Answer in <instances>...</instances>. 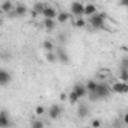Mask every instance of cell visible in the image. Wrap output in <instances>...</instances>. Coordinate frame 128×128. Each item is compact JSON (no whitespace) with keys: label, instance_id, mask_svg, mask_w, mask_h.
I'll list each match as a JSON object with an SVG mask.
<instances>
[{"label":"cell","instance_id":"1","mask_svg":"<svg viewBox=\"0 0 128 128\" xmlns=\"http://www.w3.org/2000/svg\"><path fill=\"white\" fill-rule=\"evenodd\" d=\"M106 18H107V15H106V14H102V12H96L95 15L89 17V20H88V21H89V24L92 26V29L100 30V29H104Z\"/></svg>","mask_w":128,"mask_h":128},{"label":"cell","instance_id":"2","mask_svg":"<svg viewBox=\"0 0 128 128\" xmlns=\"http://www.w3.org/2000/svg\"><path fill=\"white\" fill-rule=\"evenodd\" d=\"M96 95L100 96V100H104L107 98L110 94H112V86L106 82H98V86H96Z\"/></svg>","mask_w":128,"mask_h":128},{"label":"cell","instance_id":"3","mask_svg":"<svg viewBox=\"0 0 128 128\" xmlns=\"http://www.w3.org/2000/svg\"><path fill=\"white\" fill-rule=\"evenodd\" d=\"M71 14L74 17H83L84 15V5L82 2H72L71 3Z\"/></svg>","mask_w":128,"mask_h":128},{"label":"cell","instance_id":"4","mask_svg":"<svg viewBox=\"0 0 128 128\" xmlns=\"http://www.w3.org/2000/svg\"><path fill=\"white\" fill-rule=\"evenodd\" d=\"M112 92H114V94H128V83H125L122 80L113 83L112 84Z\"/></svg>","mask_w":128,"mask_h":128},{"label":"cell","instance_id":"5","mask_svg":"<svg viewBox=\"0 0 128 128\" xmlns=\"http://www.w3.org/2000/svg\"><path fill=\"white\" fill-rule=\"evenodd\" d=\"M48 116H50V119H53V120H56V119H59L60 118V114H62V107L60 106H57V104H53L50 108H48Z\"/></svg>","mask_w":128,"mask_h":128},{"label":"cell","instance_id":"6","mask_svg":"<svg viewBox=\"0 0 128 128\" xmlns=\"http://www.w3.org/2000/svg\"><path fill=\"white\" fill-rule=\"evenodd\" d=\"M72 90L80 96V100H82V98H84V96H88V94H89V90H88L86 84H82V83H77V84L72 88Z\"/></svg>","mask_w":128,"mask_h":128},{"label":"cell","instance_id":"7","mask_svg":"<svg viewBox=\"0 0 128 128\" xmlns=\"http://www.w3.org/2000/svg\"><path fill=\"white\" fill-rule=\"evenodd\" d=\"M11 125H12V122L9 120L8 112L2 110V112H0V128H9Z\"/></svg>","mask_w":128,"mask_h":128},{"label":"cell","instance_id":"8","mask_svg":"<svg viewBox=\"0 0 128 128\" xmlns=\"http://www.w3.org/2000/svg\"><path fill=\"white\" fill-rule=\"evenodd\" d=\"M57 14H59V12H56V9L51 8V6H48V5H45V8H44V11H42V17H44V18H51V20H54V18H57Z\"/></svg>","mask_w":128,"mask_h":128},{"label":"cell","instance_id":"9","mask_svg":"<svg viewBox=\"0 0 128 128\" xmlns=\"http://www.w3.org/2000/svg\"><path fill=\"white\" fill-rule=\"evenodd\" d=\"M11 80H12V76H11L6 70H2V71H0V84H2V86L9 84Z\"/></svg>","mask_w":128,"mask_h":128},{"label":"cell","instance_id":"10","mask_svg":"<svg viewBox=\"0 0 128 128\" xmlns=\"http://www.w3.org/2000/svg\"><path fill=\"white\" fill-rule=\"evenodd\" d=\"M44 8H45V3H42V2H36V3L33 5V8H32V15H33V17H36V15H42Z\"/></svg>","mask_w":128,"mask_h":128},{"label":"cell","instance_id":"11","mask_svg":"<svg viewBox=\"0 0 128 128\" xmlns=\"http://www.w3.org/2000/svg\"><path fill=\"white\" fill-rule=\"evenodd\" d=\"M56 54H57V60H60L62 63H68L70 62V57H68V53L65 51V48H59Z\"/></svg>","mask_w":128,"mask_h":128},{"label":"cell","instance_id":"12","mask_svg":"<svg viewBox=\"0 0 128 128\" xmlns=\"http://www.w3.org/2000/svg\"><path fill=\"white\" fill-rule=\"evenodd\" d=\"M15 9V5L11 2V0H5V2L2 3V12L3 14H9Z\"/></svg>","mask_w":128,"mask_h":128},{"label":"cell","instance_id":"13","mask_svg":"<svg viewBox=\"0 0 128 128\" xmlns=\"http://www.w3.org/2000/svg\"><path fill=\"white\" fill-rule=\"evenodd\" d=\"M98 11H96V6L94 5V3H86L84 5V15L86 17H92V15H95Z\"/></svg>","mask_w":128,"mask_h":128},{"label":"cell","instance_id":"14","mask_svg":"<svg viewBox=\"0 0 128 128\" xmlns=\"http://www.w3.org/2000/svg\"><path fill=\"white\" fill-rule=\"evenodd\" d=\"M77 116L78 118H86V116H89V107L86 106V104H80L78 106V110H77Z\"/></svg>","mask_w":128,"mask_h":128},{"label":"cell","instance_id":"15","mask_svg":"<svg viewBox=\"0 0 128 128\" xmlns=\"http://www.w3.org/2000/svg\"><path fill=\"white\" fill-rule=\"evenodd\" d=\"M15 14H17V17H24L26 15V12H27V6L26 5H23V3H18V5H15Z\"/></svg>","mask_w":128,"mask_h":128},{"label":"cell","instance_id":"16","mask_svg":"<svg viewBox=\"0 0 128 128\" xmlns=\"http://www.w3.org/2000/svg\"><path fill=\"white\" fill-rule=\"evenodd\" d=\"M71 12H65V11H62V12H59L57 14V20H59V23H66V21H70L71 20Z\"/></svg>","mask_w":128,"mask_h":128},{"label":"cell","instance_id":"17","mask_svg":"<svg viewBox=\"0 0 128 128\" xmlns=\"http://www.w3.org/2000/svg\"><path fill=\"white\" fill-rule=\"evenodd\" d=\"M44 27L47 32H53L54 27H56V21L51 20V18H44Z\"/></svg>","mask_w":128,"mask_h":128},{"label":"cell","instance_id":"18","mask_svg":"<svg viewBox=\"0 0 128 128\" xmlns=\"http://www.w3.org/2000/svg\"><path fill=\"white\" fill-rule=\"evenodd\" d=\"M72 24H74L76 27L82 29V27H84V26H86V20H84L83 17H77L76 20H72Z\"/></svg>","mask_w":128,"mask_h":128},{"label":"cell","instance_id":"19","mask_svg":"<svg viewBox=\"0 0 128 128\" xmlns=\"http://www.w3.org/2000/svg\"><path fill=\"white\" fill-rule=\"evenodd\" d=\"M96 77H98L100 80H108V77H110V71H108V70H101V71L96 72Z\"/></svg>","mask_w":128,"mask_h":128},{"label":"cell","instance_id":"20","mask_svg":"<svg viewBox=\"0 0 128 128\" xmlns=\"http://www.w3.org/2000/svg\"><path fill=\"white\" fill-rule=\"evenodd\" d=\"M96 86H98V82H96V80H89V82L86 83V88H88L89 92H95V90H96Z\"/></svg>","mask_w":128,"mask_h":128},{"label":"cell","instance_id":"21","mask_svg":"<svg viewBox=\"0 0 128 128\" xmlns=\"http://www.w3.org/2000/svg\"><path fill=\"white\" fill-rule=\"evenodd\" d=\"M68 100H70V102H71V104H77V102L80 101V96H78V95H77L74 90H71V92H70V96H68Z\"/></svg>","mask_w":128,"mask_h":128},{"label":"cell","instance_id":"22","mask_svg":"<svg viewBox=\"0 0 128 128\" xmlns=\"http://www.w3.org/2000/svg\"><path fill=\"white\" fill-rule=\"evenodd\" d=\"M119 70L128 71V56H125V57L120 59V62H119Z\"/></svg>","mask_w":128,"mask_h":128},{"label":"cell","instance_id":"23","mask_svg":"<svg viewBox=\"0 0 128 128\" xmlns=\"http://www.w3.org/2000/svg\"><path fill=\"white\" fill-rule=\"evenodd\" d=\"M119 80H122V82L128 83V71H125V70H120V72H119Z\"/></svg>","mask_w":128,"mask_h":128},{"label":"cell","instance_id":"24","mask_svg":"<svg viewBox=\"0 0 128 128\" xmlns=\"http://www.w3.org/2000/svg\"><path fill=\"white\" fill-rule=\"evenodd\" d=\"M45 57H47L48 62H56L57 60V54H54L53 51H47V56Z\"/></svg>","mask_w":128,"mask_h":128},{"label":"cell","instance_id":"25","mask_svg":"<svg viewBox=\"0 0 128 128\" xmlns=\"http://www.w3.org/2000/svg\"><path fill=\"white\" fill-rule=\"evenodd\" d=\"M44 48H45V51H53L54 45H53L51 41H45V42H44Z\"/></svg>","mask_w":128,"mask_h":128},{"label":"cell","instance_id":"26","mask_svg":"<svg viewBox=\"0 0 128 128\" xmlns=\"http://www.w3.org/2000/svg\"><path fill=\"white\" fill-rule=\"evenodd\" d=\"M32 126H33V128H42V126H44V122H41V120H33V122H32Z\"/></svg>","mask_w":128,"mask_h":128},{"label":"cell","instance_id":"27","mask_svg":"<svg viewBox=\"0 0 128 128\" xmlns=\"http://www.w3.org/2000/svg\"><path fill=\"white\" fill-rule=\"evenodd\" d=\"M44 113H45V108H44L42 106H39V107H36V114H38V116H42Z\"/></svg>","mask_w":128,"mask_h":128},{"label":"cell","instance_id":"28","mask_svg":"<svg viewBox=\"0 0 128 128\" xmlns=\"http://www.w3.org/2000/svg\"><path fill=\"white\" fill-rule=\"evenodd\" d=\"M59 42H60V44H65V42H66V35H65V33H60V35H59Z\"/></svg>","mask_w":128,"mask_h":128},{"label":"cell","instance_id":"29","mask_svg":"<svg viewBox=\"0 0 128 128\" xmlns=\"http://www.w3.org/2000/svg\"><path fill=\"white\" fill-rule=\"evenodd\" d=\"M120 6H125V8H128V0H120Z\"/></svg>","mask_w":128,"mask_h":128},{"label":"cell","instance_id":"30","mask_svg":"<svg viewBox=\"0 0 128 128\" xmlns=\"http://www.w3.org/2000/svg\"><path fill=\"white\" fill-rule=\"evenodd\" d=\"M100 125H101L100 120H92V126H100Z\"/></svg>","mask_w":128,"mask_h":128},{"label":"cell","instance_id":"31","mask_svg":"<svg viewBox=\"0 0 128 128\" xmlns=\"http://www.w3.org/2000/svg\"><path fill=\"white\" fill-rule=\"evenodd\" d=\"M124 122H125V124L128 125V112H126V113L124 114Z\"/></svg>","mask_w":128,"mask_h":128}]
</instances>
